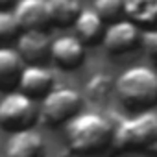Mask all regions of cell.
Returning a JSON list of instances; mask_svg holds the SVG:
<instances>
[{
  "mask_svg": "<svg viewBox=\"0 0 157 157\" xmlns=\"http://www.w3.org/2000/svg\"><path fill=\"white\" fill-rule=\"evenodd\" d=\"M124 15L137 24L157 26V0H124Z\"/></svg>",
  "mask_w": 157,
  "mask_h": 157,
  "instance_id": "obj_14",
  "label": "cell"
},
{
  "mask_svg": "<svg viewBox=\"0 0 157 157\" xmlns=\"http://www.w3.org/2000/svg\"><path fill=\"white\" fill-rule=\"evenodd\" d=\"M74 26V35L80 39L83 44H94L96 41L102 39L104 35V21L94 10H82L78 13L76 21L72 22Z\"/></svg>",
  "mask_w": 157,
  "mask_h": 157,
  "instance_id": "obj_13",
  "label": "cell"
},
{
  "mask_svg": "<svg viewBox=\"0 0 157 157\" xmlns=\"http://www.w3.org/2000/svg\"><path fill=\"white\" fill-rule=\"evenodd\" d=\"M113 87H115V82L111 80L107 74H94L91 80H87L85 91H87L91 100L98 102V100H104Z\"/></svg>",
  "mask_w": 157,
  "mask_h": 157,
  "instance_id": "obj_16",
  "label": "cell"
},
{
  "mask_svg": "<svg viewBox=\"0 0 157 157\" xmlns=\"http://www.w3.org/2000/svg\"><path fill=\"white\" fill-rule=\"evenodd\" d=\"M50 44L46 32H21L15 50L24 65H44L50 59Z\"/></svg>",
  "mask_w": 157,
  "mask_h": 157,
  "instance_id": "obj_10",
  "label": "cell"
},
{
  "mask_svg": "<svg viewBox=\"0 0 157 157\" xmlns=\"http://www.w3.org/2000/svg\"><path fill=\"white\" fill-rule=\"evenodd\" d=\"M94 11L104 22H113L124 15V0H94Z\"/></svg>",
  "mask_w": 157,
  "mask_h": 157,
  "instance_id": "obj_18",
  "label": "cell"
},
{
  "mask_svg": "<svg viewBox=\"0 0 157 157\" xmlns=\"http://www.w3.org/2000/svg\"><path fill=\"white\" fill-rule=\"evenodd\" d=\"M102 41H104V48L109 54L120 56L129 52L140 43V28L137 22H133L128 17L117 19L104 30Z\"/></svg>",
  "mask_w": 157,
  "mask_h": 157,
  "instance_id": "obj_6",
  "label": "cell"
},
{
  "mask_svg": "<svg viewBox=\"0 0 157 157\" xmlns=\"http://www.w3.org/2000/svg\"><path fill=\"white\" fill-rule=\"evenodd\" d=\"M22 68L24 63L19 52L11 46L0 44V93H10L17 89Z\"/></svg>",
  "mask_w": 157,
  "mask_h": 157,
  "instance_id": "obj_12",
  "label": "cell"
},
{
  "mask_svg": "<svg viewBox=\"0 0 157 157\" xmlns=\"http://www.w3.org/2000/svg\"><path fill=\"white\" fill-rule=\"evenodd\" d=\"M83 98L76 89L54 87L43 100L39 107V120L44 126L57 128L67 124L74 115L82 111Z\"/></svg>",
  "mask_w": 157,
  "mask_h": 157,
  "instance_id": "obj_4",
  "label": "cell"
},
{
  "mask_svg": "<svg viewBox=\"0 0 157 157\" xmlns=\"http://www.w3.org/2000/svg\"><path fill=\"white\" fill-rule=\"evenodd\" d=\"M115 91L124 107L131 111L151 109L157 104V72L146 65H133L117 78Z\"/></svg>",
  "mask_w": 157,
  "mask_h": 157,
  "instance_id": "obj_2",
  "label": "cell"
},
{
  "mask_svg": "<svg viewBox=\"0 0 157 157\" xmlns=\"http://www.w3.org/2000/svg\"><path fill=\"white\" fill-rule=\"evenodd\" d=\"M39 120V109L35 100L21 91H10L0 100V129L8 133L33 128Z\"/></svg>",
  "mask_w": 157,
  "mask_h": 157,
  "instance_id": "obj_5",
  "label": "cell"
},
{
  "mask_svg": "<svg viewBox=\"0 0 157 157\" xmlns=\"http://www.w3.org/2000/svg\"><path fill=\"white\" fill-rule=\"evenodd\" d=\"M15 0H0V10H8Z\"/></svg>",
  "mask_w": 157,
  "mask_h": 157,
  "instance_id": "obj_20",
  "label": "cell"
},
{
  "mask_svg": "<svg viewBox=\"0 0 157 157\" xmlns=\"http://www.w3.org/2000/svg\"><path fill=\"white\" fill-rule=\"evenodd\" d=\"M44 155V139L33 128L10 133V139L4 146V157H43Z\"/></svg>",
  "mask_w": 157,
  "mask_h": 157,
  "instance_id": "obj_11",
  "label": "cell"
},
{
  "mask_svg": "<svg viewBox=\"0 0 157 157\" xmlns=\"http://www.w3.org/2000/svg\"><path fill=\"white\" fill-rule=\"evenodd\" d=\"M118 150H153L157 148V113L139 111L133 117L113 124V140Z\"/></svg>",
  "mask_w": 157,
  "mask_h": 157,
  "instance_id": "obj_3",
  "label": "cell"
},
{
  "mask_svg": "<svg viewBox=\"0 0 157 157\" xmlns=\"http://www.w3.org/2000/svg\"><path fill=\"white\" fill-rule=\"evenodd\" d=\"M56 83L54 72L44 65H24L21 78H19V91L30 96L32 100L44 98Z\"/></svg>",
  "mask_w": 157,
  "mask_h": 157,
  "instance_id": "obj_8",
  "label": "cell"
},
{
  "mask_svg": "<svg viewBox=\"0 0 157 157\" xmlns=\"http://www.w3.org/2000/svg\"><path fill=\"white\" fill-rule=\"evenodd\" d=\"M21 26L13 15V11L0 10V44H6L11 41H17L21 35Z\"/></svg>",
  "mask_w": 157,
  "mask_h": 157,
  "instance_id": "obj_17",
  "label": "cell"
},
{
  "mask_svg": "<svg viewBox=\"0 0 157 157\" xmlns=\"http://www.w3.org/2000/svg\"><path fill=\"white\" fill-rule=\"evenodd\" d=\"M65 133L70 151L78 155H93L111 144L113 122L96 111H80L67 122Z\"/></svg>",
  "mask_w": 157,
  "mask_h": 157,
  "instance_id": "obj_1",
  "label": "cell"
},
{
  "mask_svg": "<svg viewBox=\"0 0 157 157\" xmlns=\"http://www.w3.org/2000/svg\"><path fill=\"white\" fill-rule=\"evenodd\" d=\"M82 10V0H48L50 21L59 28L72 26Z\"/></svg>",
  "mask_w": 157,
  "mask_h": 157,
  "instance_id": "obj_15",
  "label": "cell"
},
{
  "mask_svg": "<svg viewBox=\"0 0 157 157\" xmlns=\"http://www.w3.org/2000/svg\"><path fill=\"white\" fill-rule=\"evenodd\" d=\"M50 59L63 70H76L85 61V44L76 35H61L50 44Z\"/></svg>",
  "mask_w": 157,
  "mask_h": 157,
  "instance_id": "obj_9",
  "label": "cell"
},
{
  "mask_svg": "<svg viewBox=\"0 0 157 157\" xmlns=\"http://www.w3.org/2000/svg\"><path fill=\"white\" fill-rule=\"evenodd\" d=\"M13 15L22 32H46L52 26L48 0H17Z\"/></svg>",
  "mask_w": 157,
  "mask_h": 157,
  "instance_id": "obj_7",
  "label": "cell"
},
{
  "mask_svg": "<svg viewBox=\"0 0 157 157\" xmlns=\"http://www.w3.org/2000/svg\"><path fill=\"white\" fill-rule=\"evenodd\" d=\"M144 52L157 61V26H150L146 32H140V43Z\"/></svg>",
  "mask_w": 157,
  "mask_h": 157,
  "instance_id": "obj_19",
  "label": "cell"
}]
</instances>
